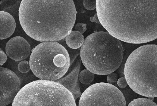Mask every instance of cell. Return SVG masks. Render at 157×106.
I'll list each match as a JSON object with an SVG mask.
<instances>
[{
  "label": "cell",
  "instance_id": "6da1fadb",
  "mask_svg": "<svg viewBox=\"0 0 157 106\" xmlns=\"http://www.w3.org/2000/svg\"><path fill=\"white\" fill-rule=\"evenodd\" d=\"M100 24L109 34L131 44L157 38V0H96Z\"/></svg>",
  "mask_w": 157,
  "mask_h": 106
},
{
  "label": "cell",
  "instance_id": "7a4b0ae2",
  "mask_svg": "<svg viewBox=\"0 0 157 106\" xmlns=\"http://www.w3.org/2000/svg\"><path fill=\"white\" fill-rule=\"evenodd\" d=\"M77 13L72 0H22L18 15L22 28L29 37L40 42H56L71 31Z\"/></svg>",
  "mask_w": 157,
  "mask_h": 106
},
{
  "label": "cell",
  "instance_id": "3957f363",
  "mask_svg": "<svg viewBox=\"0 0 157 106\" xmlns=\"http://www.w3.org/2000/svg\"><path fill=\"white\" fill-rule=\"evenodd\" d=\"M124 50L119 40L107 32H93L84 40L80 56L85 67L94 74L108 75L121 65Z\"/></svg>",
  "mask_w": 157,
  "mask_h": 106
},
{
  "label": "cell",
  "instance_id": "277c9868",
  "mask_svg": "<svg viewBox=\"0 0 157 106\" xmlns=\"http://www.w3.org/2000/svg\"><path fill=\"white\" fill-rule=\"evenodd\" d=\"M124 73L135 93L157 97V45L141 46L133 51L126 61Z\"/></svg>",
  "mask_w": 157,
  "mask_h": 106
},
{
  "label": "cell",
  "instance_id": "5b68a950",
  "mask_svg": "<svg viewBox=\"0 0 157 106\" xmlns=\"http://www.w3.org/2000/svg\"><path fill=\"white\" fill-rule=\"evenodd\" d=\"M29 62L31 70L41 80L55 81L62 78L70 66L67 50L56 42H42L33 49Z\"/></svg>",
  "mask_w": 157,
  "mask_h": 106
},
{
  "label": "cell",
  "instance_id": "8992f818",
  "mask_svg": "<svg viewBox=\"0 0 157 106\" xmlns=\"http://www.w3.org/2000/svg\"><path fill=\"white\" fill-rule=\"evenodd\" d=\"M12 106H76L72 93L55 81L39 80L21 88Z\"/></svg>",
  "mask_w": 157,
  "mask_h": 106
},
{
  "label": "cell",
  "instance_id": "52a82bcc",
  "mask_svg": "<svg viewBox=\"0 0 157 106\" xmlns=\"http://www.w3.org/2000/svg\"><path fill=\"white\" fill-rule=\"evenodd\" d=\"M78 106H126L121 91L113 85L99 82L90 85L83 92Z\"/></svg>",
  "mask_w": 157,
  "mask_h": 106
},
{
  "label": "cell",
  "instance_id": "ba28073f",
  "mask_svg": "<svg viewBox=\"0 0 157 106\" xmlns=\"http://www.w3.org/2000/svg\"><path fill=\"white\" fill-rule=\"evenodd\" d=\"M20 78L13 72L4 67L0 68V106L13 102L20 90Z\"/></svg>",
  "mask_w": 157,
  "mask_h": 106
},
{
  "label": "cell",
  "instance_id": "9c48e42d",
  "mask_svg": "<svg viewBox=\"0 0 157 106\" xmlns=\"http://www.w3.org/2000/svg\"><path fill=\"white\" fill-rule=\"evenodd\" d=\"M81 61L80 56L79 55L71 65L72 67L69 72L64 77L55 81L67 89L72 93L75 100L82 94L79 83Z\"/></svg>",
  "mask_w": 157,
  "mask_h": 106
},
{
  "label": "cell",
  "instance_id": "30bf717a",
  "mask_svg": "<svg viewBox=\"0 0 157 106\" xmlns=\"http://www.w3.org/2000/svg\"><path fill=\"white\" fill-rule=\"evenodd\" d=\"M31 51L30 45L24 38L20 36L11 38L6 43V51L7 55L16 61L23 60L28 57Z\"/></svg>",
  "mask_w": 157,
  "mask_h": 106
},
{
  "label": "cell",
  "instance_id": "8fae6325",
  "mask_svg": "<svg viewBox=\"0 0 157 106\" xmlns=\"http://www.w3.org/2000/svg\"><path fill=\"white\" fill-rule=\"evenodd\" d=\"M16 28L14 18L9 13L0 11V39L7 38L12 35Z\"/></svg>",
  "mask_w": 157,
  "mask_h": 106
},
{
  "label": "cell",
  "instance_id": "7c38bea8",
  "mask_svg": "<svg viewBox=\"0 0 157 106\" xmlns=\"http://www.w3.org/2000/svg\"><path fill=\"white\" fill-rule=\"evenodd\" d=\"M68 46L72 49H78L82 46L84 39L82 34L76 31H71L65 37Z\"/></svg>",
  "mask_w": 157,
  "mask_h": 106
},
{
  "label": "cell",
  "instance_id": "4fadbf2b",
  "mask_svg": "<svg viewBox=\"0 0 157 106\" xmlns=\"http://www.w3.org/2000/svg\"><path fill=\"white\" fill-rule=\"evenodd\" d=\"M94 77V74L87 69L82 70L79 75V80L85 85L90 84L93 81Z\"/></svg>",
  "mask_w": 157,
  "mask_h": 106
},
{
  "label": "cell",
  "instance_id": "5bb4252c",
  "mask_svg": "<svg viewBox=\"0 0 157 106\" xmlns=\"http://www.w3.org/2000/svg\"><path fill=\"white\" fill-rule=\"evenodd\" d=\"M128 106H157V105L150 99L140 98L131 101Z\"/></svg>",
  "mask_w": 157,
  "mask_h": 106
},
{
  "label": "cell",
  "instance_id": "9a60e30c",
  "mask_svg": "<svg viewBox=\"0 0 157 106\" xmlns=\"http://www.w3.org/2000/svg\"><path fill=\"white\" fill-rule=\"evenodd\" d=\"M18 68L19 71L22 73H26L31 69L29 62L26 60H22L18 64Z\"/></svg>",
  "mask_w": 157,
  "mask_h": 106
},
{
  "label": "cell",
  "instance_id": "2e32d148",
  "mask_svg": "<svg viewBox=\"0 0 157 106\" xmlns=\"http://www.w3.org/2000/svg\"><path fill=\"white\" fill-rule=\"evenodd\" d=\"M83 5L87 10H93L96 8V0H85L83 1Z\"/></svg>",
  "mask_w": 157,
  "mask_h": 106
},
{
  "label": "cell",
  "instance_id": "e0dca14e",
  "mask_svg": "<svg viewBox=\"0 0 157 106\" xmlns=\"http://www.w3.org/2000/svg\"><path fill=\"white\" fill-rule=\"evenodd\" d=\"M118 80V76L116 73L113 72L108 74L107 80L108 83L113 85L117 82Z\"/></svg>",
  "mask_w": 157,
  "mask_h": 106
},
{
  "label": "cell",
  "instance_id": "ac0fdd59",
  "mask_svg": "<svg viewBox=\"0 0 157 106\" xmlns=\"http://www.w3.org/2000/svg\"><path fill=\"white\" fill-rule=\"evenodd\" d=\"M86 24L85 23H78L75 26V29L81 34L83 33L86 30Z\"/></svg>",
  "mask_w": 157,
  "mask_h": 106
},
{
  "label": "cell",
  "instance_id": "d6986e66",
  "mask_svg": "<svg viewBox=\"0 0 157 106\" xmlns=\"http://www.w3.org/2000/svg\"><path fill=\"white\" fill-rule=\"evenodd\" d=\"M117 84L120 88L122 89L125 88L128 85L125 78L124 77H121L119 78Z\"/></svg>",
  "mask_w": 157,
  "mask_h": 106
},
{
  "label": "cell",
  "instance_id": "ffe728a7",
  "mask_svg": "<svg viewBox=\"0 0 157 106\" xmlns=\"http://www.w3.org/2000/svg\"><path fill=\"white\" fill-rule=\"evenodd\" d=\"M7 56L5 53L2 50H0V66H2L6 61Z\"/></svg>",
  "mask_w": 157,
  "mask_h": 106
},
{
  "label": "cell",
  "instance_id": "44dd1931",
  "mask_svg": "<svg viewBox=\"0 0 157 106\" xmlns=\"http://www.w3.org/2000/svg\"><path fill=\"white\" fill-rule=\"evenodd\" d=\"M90 20L91 22H95L97 23L100 24L97 13L94 14L93 17H91Z\"/></svg>",
  "mask_w": 157,
  "mask_h": 106
}]
</instances>
